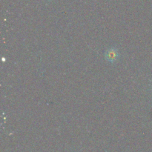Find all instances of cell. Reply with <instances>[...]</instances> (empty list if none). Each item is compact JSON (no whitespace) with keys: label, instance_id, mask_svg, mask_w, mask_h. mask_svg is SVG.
<instances>
[{"label":"cell","instance_id":"1","mask_svg":"<svg viewBox=\"0 0 152 152\" xmlns=\"http://www.w3.org/2000/svg\"><path fill=\"white\" fill-rule=\"evenodd\" d=\"M119 53L117 49L115 48H111L108 49L105 52V59L111 63L115 62L117 59H118Z\"/></svg>","mask_w":152,"mask_h":152}]
</instances>
